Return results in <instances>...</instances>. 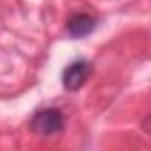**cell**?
<instances>
[{"label": "cell", "mask_w": 151, "mask_h": 151, "mask_svg": "<svg viewBox=\"0 0 151 151\" xmlns=\"http://www.w3.org/2000/svg\"><path fill=\"white\" fill-rule=\"evenodd\" d=\"M91 75V64L84 59L71 62L62 71V86L68 91H78L89 78Z\"/></svg>", "instance_id": "7a4b0ae2"}, {"label": "cell", "mask_w": 151, "mask_h": 151, "mask_svg": "<svg viewBox=\"0 0 151 151\" xmlns=\"http://www.w3.org/2000/svg\"><path fill=\"white\" fill-rule=\"evenodd\" d=\"M62 126H64V116L57 109L39 110L30 119V130H32V133L41 135V137L55 135V133H59L62 130Z\"/></svg>", "instance_id": "6da1fadb"}, {"label": "cell", "mask_w": 151, "mask_h": 151, "mask_svg": "<svg viewBox=\"0 0 151 151\" xmlns=\"http://www.w3.org/2000/svg\"><path fill=\"white\" fill-rule=\"evenodd\" d=\"M96 27V20L89 14H73L68 23H66V29L69 32V36L73 37H84L87 34H91Z\"/></svg>", "instance_id": "3957f363"}]
</instances>
